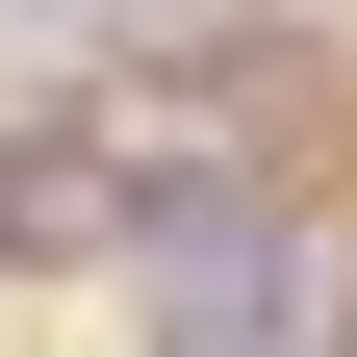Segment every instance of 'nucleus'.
<instances>
[{"label": "nucleus", "instance_id": "obj_1", "mask_svg": "<svg viewBox=\"0 0 357 357\" xmlns=\"http://www.w3.org/2000/svg\"><path fill=\"white\" fill-rule=\"evenodd\" d=\"M357 306L306 281V230H230V255H153V357H332Z\"/></svg>", "mask_w": 357, "mask_h": 357}]
</instances>
